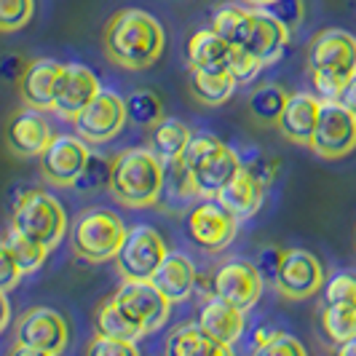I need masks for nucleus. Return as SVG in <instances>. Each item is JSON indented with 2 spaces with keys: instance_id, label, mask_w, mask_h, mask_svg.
Masks as SVG:
<instances>
[{
  "instance_id": "nucleus-1",
  "label": "nucleus",
  "mask_w": 356,
  "mask_h": 356,
  "mask_svg": "<svg viewBox=\"0 0 356 356\" xmlns=\"http://www.w3.org/2000/svg\"><path fill=\"white\" fill-rule=\"evenodd\" d=\"M105 54L110 62L126 70L150 67L166 46L163 27L143 8H121L105 24Z\"/></svg>"
},
{
  "instance_id": "nucleus-2",
  "label": "nucleus",
  "mask_w": 356,
  "mask_h": 356,
  "mask_svg": "<svg viewBox=\"0 0 356 356\" xmlns=\"http://www.w3.org/2000/svg\"><path fill=\"white\" fill-rule=\"evenodd\" d=\"M212 30L220 33L231 46L257 56L263 65L282 59L289 35H292L266 8H241L233 3H225L217 8L212 19Z\"/></svg>"
},
{
  "instance_id": "nucleus-3",
  "label": "nucleus",
  "mask_w": 356,
  "mask_h": 356,
  "mask_svg": "<svg viewBox=\"0 0 356 356\" xmlns=\"http://www.w3.org/2000/svg\"><path fill=\"white\" fill-rule=\"evenodd\" d=\"M166 185V163L150 147H129L113 159L110 193L129 209L156 207Z\"/></svg>"
},
{
  "instance_id": "nucleus-4",
  "label": "nucleus",
  "mask_w": 356,
  "mask_h": 356,
  "mask_svg": "<svg viewBox=\"0 0 356 356\" xmlns=\"http://www.w3.org/2000/svg\"><path fill=\"white\" fill-rule=\"evenodd\" d=\"M305 65L319 99H340L356 78V38L346 30H321L308 46Z\"/></svg>"
},
{
  "instance_id": "nucleus-5",
  "label": "nucleus",
  "mask_w": 356,
  "mask_h": 356,
  "mask_svg": "<svg viewBox=\"0 0 356 356\" xmlns=\"http://www.w3.org/2000/svg\"><path fill=\"white\" fill-rule=\"evenodd\" d=\"M182 166L191 172L196 193L204 198H214L220 188L241 169V156L231 145L217 140L212 134L191 137V143L182 153Z\"/></svg>"
},
{
  "instance_id": "nucleus-6",
  "label": "nucleus",
  "mask_w": 356,
  "mask_h": 356,
  "mask_svg": "<svg viewBox=\"0 0 356 356\" xmlns=\"http://www.w3.org/2000/svg\"><path fill=\"white\" fill-rule=\"evenodd\" d=\"M126 236L124 217L113 209H91L75 220L70 231L72 250L89 263L113 260Z\"/></svg>"
},
{
  "instance_id": "nucleus-7",
  "label": "nucleus",
  "mask_w": 356,
  "mask_h": 356,
  "mask_svg": "<svg viewBox=\"0 0 356 356\" xmlns=\"http://www.w3.org/2000/svg\"><path fill=\"white\" fill-rule=\"evenodd\" d=\"M11 225H17L19 231L43 241L51 250L67 233V212L51 193L40 188H30L11 207Z\"/></svg>"
},
{
  "instance_id": "nucleus-8",
  "label": "nucleus",
  "mask_w": 356,
  "mask_h": 356,
  "mask_svg": "<svg viewBox=\"0 0 356 356\" xmlns=\"http://www.w3.org/2000/svg\"><path fill=\"white\" fill-rule=\"evenodd\" d=\"M67 338H70L67 319L54 308L35 305V308L24 311L22 319L17 321L14 354L56 356L67 348Z\"/></svg>"
},
{
  "instance_id": "nucleus-9",
  "label": "nucleus",
  "mask_w": 356,
  "mask_h": 356,
  "mask_svg": "<svg viewBox=\"0 0 356 356\" xmlns=\"http://www.w3.org/2000/svg\"><path fill=\"white\" fill-rule=\"evenodd\" d=\"M308 147L319 159H346L356 147V115L338 99H321L316 129Z\"/></svg>"
},
{
  "instance_id": "nucleus-10",
  "label": "nucleus",
  "mask_w": 356,
  "mask_h": 356,
  "mask_svg": "<svg viewBox=\"0 0 356 356\" xmlns=\"http://www.w3.org/2000/svg\"><path fill=\"white\" fill-rule=\"evenodd\" d=\"M113 300L143 330V335L159 332L172 314V300H166L150 279H124V284L115 289Z\"/></svg>"
},
{
  "instance_id": "nucleus-11",
  "label": "nucleus",
  "mask_w": 356,
  "mask_h": 356,
  "mask_svg": "<svg viewBox=\"0 0 356 356\" xmlns=\"http://www.w3.org/2000/svg\"><path fill=\"white\" fill-rule=\"evenodd\" d=\"M166 252L169 250L159 231L147 225H134V228H126L124 241L113 260L124 279H150L161 266V260L166 257Z\"/></svg>"
},
{
  "instance_id": "nucleus-12",
  "label": "nucleus",
  "mask_w": 356,
  "mask_h": 356,
  "mask_svg": "<svg viewBox=\"0 0 356 356\" xmlns=\"http://www.w3.org/2000/svg\"><path fill=\"white\" fill-rule=\"evenodd\" d=\"M72 124H75L78 137H83L91 145H102L115 140L121 134V129L126 126L124 97H118L115 91L99 89L89 105L72 118Z\"/></svg>"
},
{
  "instance_id": "nucleus-13",
  "label": "nucleus",
  "mask_w": 356,
  "mask_h": 356,
  "mask_svg": "<svg viewBox=\"0 0 356 356\" xmlns=\"http://www.w3.org/2000/svg\"><path fill=\"white\" fill-rule=\"evenodd\" d=\"M236 231H238V217L228 212L217 198L198 204L188 214V236L196 247L207 252H222L228 244H233Z\"/></svg>"
},
{
  "instance_id": "nucleus-14",
  "label": "nucleus",
  "mask_w": 356,
  "mask_h": 356,
  "mask_svg": "<svg viewBox=\"0 0 356 356\" xmlns=\"http://www.w3.org/2000/svg\"><path fill=\"white\" fill-rule=\"evenodd\" d=\"M89 156V143L83 137H78V134L75 137L72 134H54L49 147L40 153V172L54 185L72 188V182L83 172Z\"/></svg>"
},
{
  "instance_id": "nucleus-15",
  "label": "nucleus",
  "mask_w": 356,
  "mask_h": 356,
  "mask_svg": "<svg viewBox=\"0 0 356 356\" xmlns=\"http://www.w3.org/2000/svg\"><path fill=\"white\" fill-rule=\"evenodd\" d=\"M273 284L289 300H305V298H314L316 292H321L324 268H321L319 257L311 252L286 250Z\"/></svg>"
},
{
  "instance_id": "nucleus-16",
  "label": "nucleus",
  "mask_w": 356,
  "mask_h": 356,
  "mask_svg": "<svg viewBox=\"0 0 356 356\" xmlns=\"http://www.w3.org/2000/svg\"><path fill=\"white\" fill-rule=\"evenodd\" d=\"M263 284H266L263 273L257 270L254 263H247V260H231V263L220 266V270L212 279L214 295L231 300L241 311L254 308V303L263 295Z\"/></svg>"
},
{
  "instance_id": "nucleus-17",
  "label": "nucleus",
  "mask_w": 356,
  "mask_h": 356,
  "mask_svg": "<svg viewBox=\"0 0 356 356\" xmlns=\"http://www.w3.org/2000/svg\"><path fill=\"white\" fill-rule=\"evenodd\" d=\"M99 89H102L99 78L89 67H83V65H65L59 81H56L51 110L56 115H62L65 121H72L97 97Z\"/></svg>"
},
{
  "instance_id": "nucleus-18",
  "label": "nucleus",
  "mask_w": 356,
  "mask_h": 356,
  "mask_svg": "<svg viewBox=\"0 0 356 356\" xmlns=\"http://www.w3.org/2000/svg\"><path fill=\"white\" fill-rule=\"evenodd\" d=\"M51 140L54 131L43 121L40 110H33V107L14 113L8 118V124H6V145L19 159H35V156H40Z\"/></svg>"
},
{
  "instance_id": "nucleus-19",
  "label": "nucleus",
  "mask_w": 356,
  "mask_h": 356,
  "mask_svg": "<svg viewBox=\"0 0 356 356\" xmlns=\"http://www.w3.org/2000/svg\"><path fill=\"white\" fill-rule=\"evenodd\" d=\"M244 324H247L244 311L220 295L207 298V303L198 311V327L220 346H228V348H233V343L244 335Z\"/></svg>"
},
{
  "instance_id": "nucleus-20",
  "label": "nucleus",
  "mask_w": 356,
  "mask_h": 356,
  "mask_svg": "<svg viewBox=\"0 0 356 356\" xmlns=\"http://www.w3.org/2000/svg\"><path fill=\"white\" fill-rule=\"evenodd\" d=\"M62 67L59 62L54 59H33L27 62L24 72L19 75L17 86H19V97L22 102L33 110H51L54 105V91H56V81L62 75Z\"/></svg>"
},
{
  "instance_id": "nucleus-21",
  "label": "nucleus",
  "mask_w": 356,
  "mask_h": 356,
  "mask_svg": "<svg viewBox=\"0 0 356 356\" xmlns=\"http://www.w3.org/2000/svg\"><path fill=\"white\" fill-rule=\"evenodd\" d=\"M150 282L159 286V292L166 300L179 303V300H185V298H191L196 292L198 273L188 254H182V252H166V257L161 260L156 273L150 276Z\"/></svg>"
},
{
  "instance_id": "nucleus-22",
  "label": "nucleus",
  "mask_w": 356,
  "mask_h": 356,
  "mask_svg": "<svg viewBox=\"0 0 356 356\" xmlns=\"http://www.w3.org/2000/svg\"><path fill=\"white\" fill-rule=\"evenodd\" d=\"M321 99L314 94H289L286 107L282 118L276 121L279 131L284 134V140L295 145H308L316 129V118H319Z\"/></svg>"
},
{
  "instance_id": "nucleus-23",
  "label": "nucleus",
  "mask_w": 356,
  "mask_h": 356,
  "mask_svg": "<svg viewBox=\"0 0 356 356\" xmlns=\"http://www.w3.org/2000/svg\"><path fill=\"white\" fill-rule=\"evenodd\" d=\"M263 196H266V185H263L260 179L252 177L250 172L241 166V169L220 188V193L214 198H217L231 214H236L238 220H244V217H252V214L263 207Z\"/></svg>"
},
{
  "instance_id": "nucleus-24",
  "label": "nucleus",
  "mask_w": 356,
  "mask_h": 356,
  "mask_svg": "<svg viewBox=\"0 0 356 356\" xmlns=\"http://www.w3.org/2000/svg\"><path fill=\"white\" fill-rule=\"evenodd\" d=\"M233 46L214 30H198L188 43V65L193 70L228 72Z\"/></svg>"
},
{
  "instance_id": "nucleus-25",
  "label": "nucleus",
  "mask_w": 356,
  "mask_h": 356,
  "mask_svg": "<svg viewBox=\"0 0 356 356\" xmlns=\"http://www.w3.org/2000/svg\"><path fill=\"white\" fill-rule=\"evenodd\" d=\"M166 351L175 356H225L231 354L228 346H220L217 340H212L198 321H185L166 340Z\"/></svg>"
},
{
  "instance_id": "nucleus-26",
  "label": "nucleus",
  "mask_w": 356,
  "mask_h": 356,
  "mask_svg": "<svg viewBox=\"0 0 356 356\" xmlns=\"http://www.w3.org/2000/svg\"><path fill=\"white\" fill-rule=\"evenodd\" d=\"M191 129L182 124V121H175V118H161L159 124L150 126V140H147V147L159 156L163 163H175V161L182 159L185 147L191 143Z\"/></svg>"
},
{
  "instance_id": "nucleus-27",
  "label": "nucleus",
  "mask_w": 356,
  "mask_h": 356,
  "mask_svg": "<svg viewBox=\"0 0 356 356\" xmlns=\"http://www.w3.org/2000/svg\"><path fill=\"white\" fill-rule=\"evenodd\" d=\"M191 94L196 97L201 105H225L236 91V81L231 72H207V70H193L191 67V78H188Z\"/></svg>"
},
{
  "instance_id": "nucleus-28",
  "label": "nucleus",
  "mask_w": 356,
  "mask_h": 356,
  "mask_svg": "<svg viewBox=\"0 0 356 356\" xmlns=\"http://www.w3.org/2000/svg\"><path fill=\"white\" fill-rule=\"evenodd\" d=\"M6 244L14 254L17 266L22 268V273H35L43 268L46 257H49V247L43 241H38L33 236H27L24 231H19L17 225H11L6 233Z\"/></svg>"
},
{
  "instance_id": "nucleus-29",
  "label": "nucleus",
  "mask_w": 356,
  "mask_h": 356,
  "mask_svg": "<svg viewBox=\"0 0 356 356\" xmlns=\"http://www.w3.org/2000/svg\"><path fill=\"white\" fill-rule=\"evenodd\" d=\"M94 327H97L99 335H110V338H121V340L143 338V330L115 305L113 298H110L105 305H99V311H97V316H94Z\"/></svg>"
},
{
  "instance_id": "nucleus-30",
  "label": "nucleus",
  "mask_w": 356,
  "mask_h": 356,
  "mask_svg": "<svg viewBox=\"0 0 356 356\" xmlns=\"http://www.w3.org/2000/svg\"><path fill=\"white\" fill-rule=\"evenodd\" d=\"M286 99H289V94H286L284 86L266 83V86L254 89V94L250 97V113L260 124H276L282 118V113H284Z\"/></svg>"
},
{
  "instance_id": "nucleus-31",
  "label": "nucleus",
  "mask_w": 356,
  "mask_h": 356,
  "mask_svg": "<svg viewBox=\"0 0 356 356\" xmlns=\"http://www.w3.org/2000/svg\"><path fill=\"white\" fill-rule=\"evenodd\" d=\"M126 105V118L137 126H150L159 124L163 118V102L153 89H134L124 99Z\"/></svg>"
},
{
  "instance_id": "nucleus-32",
  "label": "nucleus",
  "mask_w": 356,
  "mask_h": 356,
  "mask_svg": "<svg viewBox=\"0 0 356 356\" xmlns=\"http://www.w3.org/2000/svg\"><path fill=\"white\" fill-rule=\"evenodd\" d=\"M321 330L335 346L356 338V308L321 305Z\"/></svg>"
},
{
  "instance_id": "nucleus-33",
  "label": "nucleus",
  "mask_w": 356,
  "mask_h": 356,
  "mask_svg": "<svg viewBox=\"0 0 356 356\" xmlns=\"http://www.w3.org/2000/svg\"><path fill=\"white\" fill-rule=\"evenodd\" d=\"M252 351L260 356H305V346L289 332L260 330L252 340Z\"/></svg>"
},
{
  "instance_id": "nucleus-34",
  "label": "nucleus",
  "mask_w": 356,
  "mask_h": 356,
  "mask_svg": "<svg viewBox=\"0 0 356 356\" xmlns=\"http://www.w3.org/2000/svg\"><path fill=\"white\" fill-rule=\"evenodd\" d=\"M110 172H113V159H105L99 153H91L83 172L75 177L72 188L81 193H91V191H102L110 188Z\"/></svg>"
},
{
  "instance_id": "nucleus-35",
  "label": "nucleus",
  "mask_w": 356,
  "mask_h": 356,
  "mask_svg": "<svg viewBox=\"0 0 356 356\" xmlns=\"http://www.w3.org/2000/svg\"><path fill=\"white\" fill-rule=\"evenodd\" d=\"M321 305H340L356 308V276L354 273H335L321 286Z\"/></svg>"
},
{
  "instance_id": "nucleus-36",
  "label": "nucleus",
  "mask_w": 356,
  "mask_h": 356,
  "mask_svg": "<svg viewBox=\"0 0 356 356\" xmlns=\"http://www.w3.org/2000/svg\"><path fill=\"white\" fill-rule=\"evenodd\" d=\"M35 11V0H0V33L22 30Z\"/></svg>"
},
{
  "instance_id": "nucleus-37",
  "label": "nucleus",
  "mask_w": 356,
  "mask_h": 356,
  "mask_svg": "<svg viewBox=\"0 0 356 356\" xmlns=\"http://www.w3.org/2000/svg\"><path fill=\"white\" fill-rule=\"evenodd\" d=\"M89 356H137V340H121V338H110V335H94V340L86 348Z\"/></svg>"
},
{
  "instance_id": "nucleus-38",
  "label": "nucleus",
  "mask_w": 356,
  "mask_h": 356,
  "mask_svg": "<svg viewBox=\"0 0 356 356\" xmlns=\"http://www.w3.org/2000/svg\"><path fill=\"white\" fill-rule=\"evenodd\" d=\"M266 65L257 59V56H252L247 54L244 49H236L233 46V56H231V65H228V72L233 75V81L236 83H250L257 78V72L263 70Z\"/></svg>"
},
{
  "instance_id": "nucleus-39",
  "label": "nucleus",
  "mask_w": 356,
  "mask_h": 356,
  "mask_svg": "<svg viewBox=\"0 0 356 356\" xmlns=\"http://www.w3.org/2000/svg\"><path fill=\"white\" fill-rule=\"evenodd\" d=\"M270 17H276L289 33H295L303 22V0H273L263 6Z\"/></svg>"
},
{
  "instance_id": "nucleus-40",
  "label": "nucleus",
  "mask_w": 356,
  "mask_h": 356,
  "mask_svg": "<svg viewBox=\"0 0 356 356\" xmlns=\"http://www.w3.org/2000/svg\"><path fill=\"white\" fill-rule=\"evenodd\" d=\"M241 166H244L254 179H260L266 188L276 179V175H279V161L266 159L263 153H252L250 159H241Z\"/></svg>"
},
{
  "instance_id": "nucleus-41",
  "label": "nucleus",
  "mask_w": 356,
  "mask_h": 356,
  "mask_svg": "<svg viewBox=\"0 0 356 356\" xmlns=\"http://www.w3.org/2000/svg\"><path fill=\"white\" fill-rule=\"evenodd\" d=\"M22 276H24V273H22V268L17 266V260H14V254L8 250L6 238H0V289H3V292H11V289L19 284Z\"/></svg>"
},
{
  "instance_id": "nucleus-42",
  "label": "nucleus",
  "mask_w": 356,
  "mask_h": 356,
  "mask_svg": "<svg viewBox=\"0 0 356 356\" xmlns=\"http://www.w3.org/2000/svg\"><path fill=\"white\" fill-rule=\"evenodd\" d=\"M284 252L286 250H279V247H266V250H260L254 266L263 273V279H268V282L276 279V273H279V268H282V260H284Z\"/></svg>"
},
{
  "instance_id": "nucleus-43",
  "label": "nucleus",
  "mask_w": 356,
  "mask_h": 356,
  "mask_svg": "<svg viewBox=\"0 0 356 356\" xmlns=\"http://www.w3.org/2000/svg\"><path fill=\"white\" fill-rule=\"evenodd\" d=\"M27 67V62L17 56V54H8V56H3L0 59V78H6V81H19V75L24 72Z\"/></svg>"
},
{
  "instance_id": "nucleus-44",
  "label": "nucleus",
  "mask_w": 356,
  "mask_h": 356,
  "mask_svg": "<svg viewBox=\"0 0 356 356\" xmlns=\"http://www.w3.org/2000/svg\"><path fill=\"white\" fill-rule=\"evenodd\" d=\"M338 102H343V105L348 107V110H351V113L356 115V78L351 81V83H348V86H346V89H343V94H340Z\"/></svg>"
},
{
  "instance_id": "nucleus-45",
  "label": "nucleus",
  "mask_w": 356,
  "mask_h": 356,
  "mask_svg": "<svg viewBox=\"0 0 356 356\" xmlns=\"http://www.w3.org/2000/svg\"><path fill=\"white\" fill-rule=\"evenodd\" d=\"M8 321H11V305H8V298H6V292L0 289V335L6 332Z\"/></svg>"
},
{
  "instance_id": "nucleus-46",
  "label": "nucleus",
  "mask_w": 356,
  "mask_h": 356,
  "mask_svg": "<svg viewBox=\"0 0 356 356\" xmlns=\"http://www.w3.org/2000/svg\"><path fill=\"white\" fill-rule=\"evenodd\" d=\"M338 354L340 356H356V338L346 340V343H340V346H338Z\"/></svg>"
},
{
  "instance_id": "nucleus-47",
  "label": "nucleus",
  "mask_w": 356,
  "mask_h": 356,
  "mask_svg": "<svg viewBox=\"0 0 356 356\" xmlns=\"http://www.w3.org/2000/svg\"><path fill=\"white\" fill-rule=\"evenodd\" d=\"M250 6H254V8H263V6H268V3H273V0H247Z\"/></svg>"
}]
</instances>
